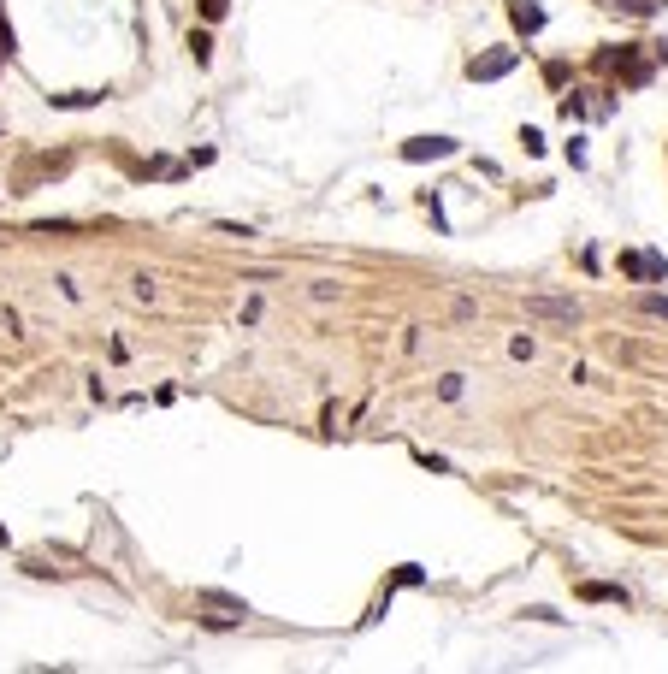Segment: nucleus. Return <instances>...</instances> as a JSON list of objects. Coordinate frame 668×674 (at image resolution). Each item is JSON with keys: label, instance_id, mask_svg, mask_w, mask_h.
Returning <instances> with one entry per match:
<instances>
[{"label": "nucleus", "instance_id": "4", "mask_svg": "<svg viewBox=\"0 0 668 674\" xmlns=\"http://www.w3.org/2000/svg\"><path fill=\"white\" fill-rule=\"evenodd\" d=\"M527 314H544V320H580V302H568V296H527Z\"/></svg>", "mask_w": 668, "mask_h": 674}, {"label": "nucleus", "instance_id": "2", "mask_svg": "<svg viewBox=\"0 0 668 674\" xmlns=\"http://www.w3.org/2000/svg\"><path fill=\"white\" fill-rule=\"evenodd\" d=\"M509 71H515V48H497V54H479V60H468L473 83H497V77H509Z\"/></svg>", "mask_w": 668, "mask_h": 674}, {"label": "nucleus", "instance_id": "6", "mask_svg": "<svg viewBox=\"0 0 668 674\" xmlns=\"http://www.w3.org/2000/svg\"><path fill=\"white\" fill-rule=\"evenodd\" d=\"M580 598H592V604H627L621 586H580Z\"/></svg>", "mask_w": 668, "mask_h": 674}, {"label": "nucleus", "instance_id": "3", "mask_svg": "<svg viewBox=\"0 0 668 674\" xmlns=\"http://www.w3.org/2000/svg\"><path fill=\"white\" fill-rule=\"evenodd\" d=\"M621 272H627V278H639V284H657V278H668V261H663V255H639V249H627V255H621Z\"/></svg>", "mask_w": 668, "mask_h": 674}, {"label": "nucleus", "instance_id": "9", "mask_svg": "<svg viewBox=\"0 0 668 674\" xmlns=\"http://www.w3.org/2000/svg\"><path fill=\"white\" fill-rule=\"evenodd\" d=\"M225 12H231V0H201V18H207V24H219Z\"/></svg>", "mask_w": 668, "mask_h": 674}, {"label": "nucleus", "instance_id": "5", "mask_svg": "<svg viewBox=\"0 0 668 674\" xmlns=\"http://www.w3.org/2000/svg\"><path fill=\"white\" fill-rule=\"evenodd\" d=\"M509 18H515V30H521V36H538V30H544V6H533V0H515V6H509Z\"/></svg>", "mask_w": 668, "mask_h": 674}, {"label": "nucleus", "instance_id": "11", "mask_svg": "<svg viewBox=\"0 0 668 674\" xmlns=\"http://www.w3.org/2000/svg\"><path fill=\"white\" fill-rule=\"evenodd\" d=\"M580 113H586V101H580V95H562V119H568V125H574V119H580Z\"/></svg>", "mask_w": 668, "mask_h": 674}, {"label": "nucleus", "instance_id": "7", "mask_svg": "<svg viewBox=\"0 0 668 674\" xmlns=\"http://www.w3.org/2000/svg\"><path fill=\"white\" fill-rule=\"evenodd\" d=\"M101 89H77V95H54V107H95Z\"/></svg>", "mask_w": 668, "mask_h": 674}, {"label": "nucleus", "instance_id": "12", "mask_svg": "<svg viewBox=\"0 0 668 674\" xmlns=\"http://www.w3.org/2000/svg\"><path fill=\"white\" fill-rule=\"evenodd\" d=\"M621 12H633V18H651V12H657V0H621Z\"/></svg>", "mask_w": 668, "mask_h": 674}, {"label": "nucleus", "instance_id": "8", "mask_svg": "<svg viewBox=\"0 0 668 674\" xmlns=\"http://www.w3.org/2000/svg\"><path fill=\"white\" fill-rule=\"evenodd\" d=\"M190 54H196V66H207V60H213V36H207V30H196V36H190Z\"/></svg>", "mask_w": 668, "mask_h": 674}, {"label": "nucleus", "instance_id": "10", "mask_svg": "<svg viewBox=\"0 0 668 674\" xmlns=\"http://www.w3.org/2000/svg\"><path fill=\"white\" fill-rule=\"evenodd\" d=\"M639 308H645V314H657V320H668V296H639Z\"/></svg>", "mask_w": 668, "mask_h": 674}, {"label": "nucleus", "instance_id": "1", "mask_svg": "<svg viewBox=\"0 0 668 674\" xmlns=\"http://www.w3.org/2000/svg\"><path fill=\"white\" fill-rule=\"evenodd\" d=\"M456 154V136H408L402 142V160L420 166V160H450Z\"/></svg>", "mask_w": 668, "mask_h": 674}]
</instances>
